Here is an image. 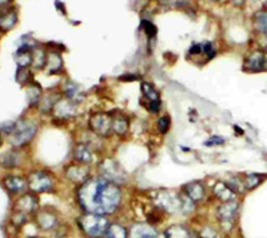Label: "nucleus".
Listing matches in <instances>:
<instances>
[{
    "label": "nucleus",
    "instance_id": "obj_39",
    "mask_svg": "<svg viewBox=\"0 0 267 238\" xmlns=\"http://www.w3.org/2000/svg\"><path fill=\"white\" fill-rule=\"evenodd\" d=\"M8 2H11V0H0V7H2V6H4V4H7Z\"/></svg>",
    "mask_w": 267,
    "mask_h": 238
},
{
    "label": "nucleus",
    "instance_id": "obj_28",
    "mask_svg": "<svg viewBox=\"0 0 267 238\" xmlns=\"http://www.w3.org/2000/svg\"><path fill=\"white\" fill-rule=\"evenodd\" d=\"M254 23H255L256 30L267 35V12H258L254 19Z\"/></svg>",
    "mask_w": 267,
    "mask_h": 238
},
{
    "label": "nucleus",
    "instance_id": "obj_12",
    "mask_svg": "<svg viewBox=\"0 0 267 238\" xmlns=\"http://www.w3.org/2000/svg\"><path fill=\"white\" fill-rule=\"evenodd\" d=\"M37 209V198L33 194H24L15 201V212L30 214Z\"/></svg>",
    "mask_w": 267,
    "mask_h": 238
},
{
    "label": "nucleus",
    "instance_id": "obj_11",
    "mask_svg": "<svg viewBox=\"0 0 267 238\" xmlns=\"http://www.w3.org/2000/svg\"><path fill=\"white\" fill-rule=\"evenodd\" d=\"M266 66V55H264L262 51H255L250 54L245 60V67L246 71H250V72H259L262 71Z\"/></svg>",
    "mask_w": 267,
    "mask_h": 238
},
{
    "label": "nucleus",
    "instance_id": "obj_43",
    "mask_svg": "<svg viewBox=\"0 0 267 238\" xmlns=\"http://www.w3.org/2000/svg\"><path fill=\"white\" fill-rule=\"evenodd\" d=\"M211 2H218V0H211Z\"/></svg>",
    "mask_w": 267,
    "mask_h": 238
},
{
    "label": "nucleus",
    "instance_id": "obj_27",
    "mask_svg": "<svg viewBox=\"0 0 267 238\" xmlns=\"http://www.w3.org/2000/svg\"><path fill=\"white\" fill-rule=\"evenodd\" d=\"M46 59H47V52L43 49H36L33 52V67L40 70L46 66Z\"/></svg>",
    "mask_w": 267,
    "mask_h": 238
},
{
    "label": "nucleus",
    "instance_id": "obj_34",
    "mask_svg": "<svg viewBox=\"0 0 267 238\" xmlns=\"http://www.w3.org/2000/svg\"><path fill=\"white\" fill-rule=\"evenodd\" d=\"M202 47H203V54L207 55V60L212 59L216 55V49L214 47L211 42H206L204 45H202Z\"/></svg>",
    "mask_w": 267,
    "mask_h": 238
},
{
    "label": "nucleus",
    "instance_id": "obj_25",
    "mask_svg": "<svg viewBox=\"0 0 267 238\" xmlns=\"http://www.w3.org/2000/svg\"><path fill=\"white\" fill-rule=\"evenodd\" d=\"M141 89L143 97L146 98V103H149V102H160L159 93L156 91L155 87H154L151 83L143 82L141 86Z\"/></svg>",
    "mask_w": 267,
    "mask_h": 238
},
{
    "label": "nucleus",
    "instance_id": "obj_21",
    "mask_svg": "<svg viewBox=\"0 0 267 238\" xmlns=\"http://www.w3.org/2000/svg\"><path fill=\"white\" fill-rule=\"evenodd\" d=\"M191 231L185 225H171L163 231L164 238H191Z\"/></svg>",
    "mask_w": 267,
    "mask_h": 238
},
{
    "label": "nucleus",
    "instance_id": "obj_8",
    "mask_svg": "<svg viewBox=\"0 0 267 238\" xmlns=\"http://www.w3.org/2000/svg\"><path fill=\"white\" fill-rule=\"evenodd\" d=\"M52 114L55 115V118L62 119V121L71 119L76 114V103L68 98H60L59 101L54 104Z\"/></svg>",
    "mask_w": 267,
    "mask_h": 238
},
{
    "label": "nucleus",
    "instance_id": "obj_16",
    "mask_svg": "<svg viewBox=\"0 0 267 238\" xmlns=\"http://www.w3.org/2000/svg\"><path fill=\"white\" fill-rule=\"evenodd\" d=\"M15 62L19 68H28L33 62V52L31 46L22 45L15 54Z\"/></svg>",
    "mask_w": 267,
    "mask_h": 238
},
{
    "label": "nucleus",
    "instance_id": "obj_5",
    "mask_svg": "<svg viewBox=\"0 0 267 238\" xmlns=\"http://www.w3.org/2000/svg\"><path fill=\"white\" fill-rule=\"evenodd\" d=\"M99 171L103 178L108 179L116 185H120L126 181V173L119 165V162H116L112 158H106V160L100 161Z\"/></svg>",
    "mask_w": 267,
    "mask_h": 238
},
{
    "label": "nucleus",
    "instance_id": "obj_41",
    "mask_svg": "<svg viewBox=\"0 0 267 238\" xmlns=\"http://www.w3.org/2000/svg\"><path fill=\"white\" fill-rule=\"evenodd\" d=\"M28 238H41V237H36V235H33V237H28Z\"/></svg>",
    "mask_w": 267,
    "mask_h": 238
},
{
    "label": "nucleus",
    "instance_id": "obj_37",
    "mask_svg": "<svg viewBox=\"0 0 267 238\" xmlns=\"http://www.w3.org/2000/svg\"><path fill=\"white\" fill-rule=\"evenodd\" d=\"M200 54H203V47H202V45H200V43H193V46H191L189 50V55L197 56L200 55Z\"/></svg>",
    "mask_w": 267,
    "mask_h": 238
},
{
    "label": "nucleus",
    "instance_id": "obj_3",
    "mask_svg": "<svg viewBox=\"0 0 267 238\" xmlns=\"http://www.w3.org/2000/svg\"><path fill=\"white\" fill-rule=\"evenodd\" d=\"M90 131L99 138L108 137L112 133V114L104 111H97L90 115Z\"/></svg>",
    "mask_w": 267,
    "mask_h": 238
},
{
    "label": "nucleus",
    "instance_id": "obj_38",
    "mask_svg": "<svg viewBox=\"0 0 267 238\" xmlns=\"http://www.w3.org/2000/svg\"><path fill=\"white\" fill-rule=\"evenodd\" d=\"M225 143V139L222 137H211L210 139H207V142H204L206 146H218V145H223Z\"/></svg>",
    "mask_w": 267,
    "mask_h": 238
},
{
    "label": "nucleus",
    "instance_id": "obj_32",
    "mask_svg": "<svg viewBox=\"0 0 267 238\" xmlns=\"http://www.w3.org/2000/svg\"><path fill=\"white\" fill-rule=\"evenodd\" d=\"M78 93H79V86L75 85V83L68 82L66 85V87H64V95H66V98L71 99V101H74L75 95Z\"/></svg>",
    "mask_w": 267,
    "mask_h": 238
},
{
    "label": "nucleus",
    "instance_id": "obj_24",
    "mask_svg": "<svg viewBox=\"0 0 267 238\" xmlns=\"http://www.w3.org/2000/svg\"><path fill=\"white\" fill-rule=\"evenodd\" d=\"M20 162V155H19L18 151H8V153L3 154V155L0 156V165L3 166V168L7 169H12L16 168Z\"/></svg>",
    "mask_w": 267,
    "mask_h": 238
},
{
    "label": "nucleus",
    "instance_id": "obj_18",
    "mask_svg": "<svg viewBox=\"0 0 267 238\" xmlns=\"http://www.w3.org/2000/svg\"><path fill=\"white\" fill-rule=\"evenodd\" d=\"M46 68L49 74H58L63 70V59L59 51H50L47 52V59H46Z\"/></svg>",
    "mask_w": 267,
    "mask_h": 238
},
{
    "label": "nucleus",
    "instance_id": "obj_42",
    "mask_svg": "<svg viewBox=\"0 0 267 238\" xmlns=\"http://www.w3.org/2000/svg\"><path fill=\"white\" fill-rule=\"evenodd\" d=\"M0 146H2V138H0Z\"/></svg>",
    "mask_w": 267,
    "mask_h": 238
},
{
    "label": "nucleus",
    "instance_id": "obj_15",
    "mask_svg": "<svg viewBox=\"0 0 267 238\" xmlns=\"http://www.w3.org/2000/svg\"><path fill=\"white\" fill-rule=\"evenodd\" d=\"M183 191L187 197L194 202L198 204L206 197V189H204L203 183L202 182H190L183 186Z\"/></svg>",
    "mask_w": 267,
    "mask_h": 238
},
{
    "label": "nucleus",
    "instance_id": "obj_23",
    "mask_svg": "<svg viewBox=\"0 0 267 238\" xmlns=\"http://www.w3.org/2000/svg\"><path fill=\"white\" fill-rule=\"evenodd\" d=\"M104 235L106 238H128V230L120 223H110Z\"/></svg>",
    "mask_w": 267,
    "mask_h": 238
},
{
    "label": "nucleus",
    "instance_id": "obj_26",
    "mask_svg": "<svg viewBox=\"0 0 267 238\" xmlns=\"http://www.w3.org/2000/svg\"><path fill=\"white\" fill-rule=\"evenodd\" d=\"M16 22H18V15L14 10L6 12V15L3 18H0V28H2V31H10L12 27L15 26Z\"/></svg>",
    "mask_w": 267,
    "mask_h": 238
},
{
    "label": "nucleus",
    "instance_id": "obj_17",
    "mask_svg": "<svg viewBox=\"0 0 267 238\" xmlns=\"http://www.w3.org/2000/svg\"><path fill=\"white\" fill-rule=\"evenodd\" d=\"M3 183L4 187L12 194L22 193L23 190L28 187L27 186V179L20 177V175H8L4 178Z\"/></svg>",
    "mask_w": 267,
    "mask_h": 238
},
{
    "label": "nucleus",
    "instance_id": "obj_40",
    "mask_svg": "<svg viewBox=\"0 0 267 238\" xmlns=\"http://www.w3.org/2000/svg\"><path fill=\"white\" fill-rule=\"evenodd\" d=\"M191 238H200V235L199 234H195V233H193V234H191Z\"/></svg>",
    "mask_w": 267,
    "mask_h": 238
},
{
    "label": "nucleus",
    "instance_id": "obj_10",
    "mask_svg": "<svg viewBox=\"0 0 267 238\" xmlns=\"http://www.w3.org/2000/svg\"><path fill=\"white\" fill-rule=\"evenodd\" d=\"M238 209H239V204L235 201H229L222 204L216 210V216L218 220L223 223V225H231L234 220L237 218Z\"/></svg>",
    "mask_w": 267,
    "mask_h": 238
},
{
    "label": "nucleus",
    "instance_id": "obj_31",
    "mask_svg": "<svg viewBox=\"0 0 267 238\" xmlns=\"http://www.w3.org/2000/svg\"><path fill=\"white\" fill-rule=\"evenodd\" d=\"M170 127H171L170 116L164 115V116H160V118L158 119V130H159L160 134H166V133H168Z\"/></svg>",
    "mask_w": 267,
    "mask_h": 238
},
{
    "label": "nucleus",
    "instance_id": "obj_14",
    "mask_svg": "<svg viewBox=\"0 0 267 238\" xmlns=\"http://www.w3.org/2000/svg\"><path fill=\"white\" fill-rule=\"evenodd\" d=\"M130 130V119L122 112L112 114V133L118 137H124Z\"/></svg>",
    "mask_w": 267,
    "mask_h": 238
},
{
    "label": "nucleus",
    "instance_id": "obj_35",
    "mask_svg": "<svg viewBox=\"0 0 267 238\" xmlns=\"http://www.w3.org/2000/svg\"><path fill=\"white\" fill-rule=\"evenodd\" d=\"M16 122H4L0 125V133H6V134L11 135L16 129Z\"/></svg>",
    "mask_w": 267,
    "mask_h": 238
},
{
    "label": "nucleus",
    "instance_id": "obj_33",
    "mask_svg": "<svg viewBox=\"0 0 267 238\" xmlns=\"http://www.w3.org/2000/svg\"><path fill=\"white\" fill-rule=\"evenodd\" d=\"M142 28H143L145 34L149 37L156 36V27L154 26V23L149 22V20H143V22H142Z\"/></svg>",
    "mask_w": 267,
    "mask_h": 238
},
{
    "label": "nucleus",
    "instance_id": "obj_13",
    "mask_svg": "<svg viewBox=\"0 0 267 238\" xmlns=\"http://www.w3.org/2000/svg\"><path fill=\"white\" fill-rule=\"evenodd\" d=\"M74 160L75 162L83 165H91L94 162V154L93 149L90 147L87 143L79 142L74 147Z\"/></svg>",
    "mask_w": 267,
    "mask_h": 238
},
{
    "label": "nucleus",
    "instance_id": "obj_19",
    "mask_svg": "<svg viewBox=\"0 0 267 238\" xmlns=\"http://www.w3.org/2000/svg\"><path fill=\"white\" fill-rule=\"evenodd\" d=\"M128 238H158V233L150 225L137 223L132 225L131 230L128 231Z\"/></svg>",
    "mask_w": 267,
    "mask_h": 238
},
{
    "label": "nucleus",
    "instance_id": "obj_6",
    "mask_svg": "<svg viewBox=\"0 0 267 238\" xmlns=\"http://www.w3.org/2000/svg\"><path fill=\"white\" fill-rule=\"evenodd\" d=\"M37 131V126L31 122H19L15 131L10 135V143L15 147H22L32 141Z\"/></svg>",
    "mask_w": 267,
    "mask_h": 238
},
{
    "label": "nucleus",
    "instance_id": "obj_29",
    "mask_svg": "<svg viewBox=\"0 0 267 238\" xmlns=\"http://www.w3.org/2000/svg\"><path fill=\"white\" fill-rule=\"evenodd\" d=\"M245 186L247 187V189H254V187H256L260 183V181L263 179V177L259 174H254V173H249V174H246L245 177Z\"/></svg>",
    "mask_w": 267,
    "mask_h": 238
},
{
    "label": "nucleus",
    "instance_id": "obj_2",
    "mask_svg": "<svg viewBox=\"0 0 267 238\" xmlns=\"http://www.w3.org/2000/svg\"><path fill=\"white\" fill-rule=\"evenodd\" d=\"M78 225L79 229L83 231V234L87 238H100L102 235L106 234L110 222L106 218V216L85 213L84 216L78 218Z\"/></svg>",
    "mask_w": 267,
    "mask_h": 238
},
{
    "label": "nucleus",
    "instance_id": "obj_4",
    "mask_svg": "<svg viewBox=\"0 0 267 238\" xmlns=\"http://www.w3.org/2000/svg\"><path fill=\"white\" fill-rule=\"evenodd\" d=\"M27 186L35 194L49 193L54 189V179H52V175L47 171H32L27 177Z\"/></svg>",
    "mask_w": 267,
    "mask_h": 238
},
{
    "label": "nucleus",
    "instance_id": "obj_9",
    "mask_svg": "<svg viewBox=\"0 0 267 238\" xmlns=\"http://www.w3.org/2000/svg\"><path fill=\"white\" fill-rule=\"evenodd\" d=\"M35 220H36L37 226L45 231L54 230V229H56L58 225H59V218L56 216V213H54L52 210H50V209L47 208L40 209V210L36 213Z\"/></svg>",
    "mask_w": 267,
    "mask_h": 238
},
{
    "label": "nucleus",
    "instance_id": "obj_36",
    "mask_svg": "<svg viewBox=\"0 0 267 238\" xmlns=\"http://www.w3.org/2000/svg\"><path fill=\"white\" fill-rule=\"evenodd\" d=\"M164 4L172 8H182L189 6V0H163Z\"/></svg>",
    "mask_w": 267,
    "mask_h": 238
},
{
    "label": "nucleus",
    "instance_id": "obj_20",
    "mask_svg": "<svg viewBox=\"0 0 267 238\" xmlns=\"http://www.w3.org/2000/svg\"><path fill=\"white\" fill-rule=\"evenodd\" d=\"M214 194L218 200L223 202H229V201H234L235 198V191L231 189L226 182H218L214 186Z\"/></svg>",
    "mask_w": 267,
    "mask_h": 238
},
{
    "label": "nucleus",
    "instance_id": "obj_30",
    "mask_svg": "<svg viewBox=\"0 0 267 238\" xmlns=\"http://www.w3.org/2000/svg\"><path fill=\"white\" fill-rule=\"evenodd\" d=\"M16 82L20 85H30V82L32 81V74L30 72L28 68H18L16 71Z\"/></svg>",
    "mask_w": 267,
    "mask_h": 238
},
{
    "label": "nucleus",
    "instance_id": "obj_1",
    "mask_svg": "<svg viewBox=\"0 0 267 238\" xmlns=\"http://www.w3.org/2000/svg\"><path fill=\"white\" fill-rule=\"evenodd\" d=\"M122 201L119 185L100 177H90L78 190L79 206L85 213L107 216L116 212Z\"/></svg>",
    "mask_w": 267,
    "mask_h": 238
},
{
    "label": "nucleus",
    "instance_id": "obj_7",
    "mask_svg": "<svg viewBox=\"0 0 267 238\" xmlns=\"http://www.w3.org/2000/svg\"><path fill=\"white\" fill-rule=\"evenodd\" d=\"M64 173H66L68 181L76 183V185H82L83 182H85L90 178V166L75 162V164L68 165Z\"/></svg>",
    "mask_w": 267,
    "mask_h": 238
},
{
    "label": "nucleus",
    "instance_id": "obj_22",
    "mask_svg": "<svg viewBox=\"0 0 267 238\" xmlns=\"http://www.w3.org/2000/svg\"><path fill=\"white\" fill-rule=\"evenodd\" d=\"M27 98L31 106H37L41 101V87L36 82L27 85Z\"/></svg>",
    "mask_w": 267,
    "mask_h": 238
}]
</instances>
